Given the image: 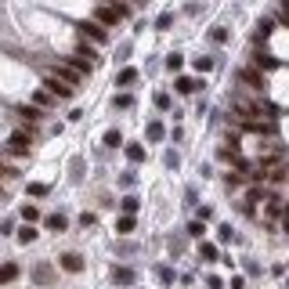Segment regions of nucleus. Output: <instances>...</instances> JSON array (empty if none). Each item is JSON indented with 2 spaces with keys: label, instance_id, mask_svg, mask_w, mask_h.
Masks as SVG:
<instances>
[{
  "label": "nucleus",
  "instance_id": "nucleus-4",
  "mask_svg": "<svg viewBox=\"0 0 289 289\" xmlns=\"http://www.w3.org/2000/svg\"><path fill=\"white\" fill-rule=\"evenodd\" d=\"M80 33H83V36H90L94 43H105V40H109L105 25H98V22H83V25H80Z\"/></svg>",
  "mask_w": 289,
  "mask_h": 289
},
{
  "label": "nucleus",
  "instance_id": "nucleus-20",
  "mask_svg": "<svg viewBox=\"0 0 289 289\" xmlns=\"http://www.w3.org/2000/svg\"><path fill=\"white\" fill-rule=\"evenodd\" d=\"M138 199H134V195H127V199H123V214H138Z\"/></svg>",
  "mask_w": 289,
  "mask_h": 289
},
{
  "label": "nucleus",
  "instance_id": "nucleus-18",
  "mask_svg": "<svg viewBox=\"0 0 289 289\" xmlns=\"http://www.w3.org/2000/svg\"><path fill=\"white\" fill-rule=\"evenodd\" d=\"M22 217H25V221H29V224H33V221H36V217H40V210H36V206H33V203H25V206H22Z\"/></svg>",
  "mask_w": 289,
  "mask_h": 289
},
{
  "label": "nucleus",
  "instance_id": "nucleus-29",
  "mask_svg": "<svg viewBox=\"0 0 289 289\" xmlns=\"http://www.w3.org/2000/svg\"><path fill=\"white\" fill-rule=\"evenodd\" d=\"M166 69L177 72V69H181V54H170V58H166Z\"/></svg>",
  "mask_w": 289,
  "mask_h": 289
},
{
  "label": "nucleus",
  "instance_id": "nucleus-35",
  "mask_svg": "<svg viewBox=\"0 0 289 289\" xmlns=\"http://www.w3.org/2000/svg\"><path fill=\"white\" fill-rule=\"evenodd\" d=\"M0 174H14V170H4V166H0Z\"/></svg>",
  "mask_w": 289,
  "mask_h": 289
},
{
  "label": "nucleus",
  "instance_id": "nucleus-3",
  "mask_svg": "<svg viewBox=\"0 0 289 289\" xmlns=\"http://www.w3.org/2000/svg\"><path fill=\"white\" fill-rule=\"evenodd\" d=\"M7 148H11V156H29V134H25V130H14L11 141H7Z\"/></svg>",
  "mask_w": 289,
  "mask_h": 289
},
{
  "label": "nucleus",
  "instance_id": "nucleus-9",
  "mask_svg": "<svg viewBox=\"0 0 289 289\" xmlns=\"http://www.w3.org/2000/svg\"><path fill=\"white\" fill-rule=\"evenodd\" d=\"M112 282L116 286H134V271L130 268H112Z\"/></svg>",
  "mask_w": 289,
  "mask_h": 289
},
{
  "label": "nucleus",
  "instance_id": "nucleus-24",
  "mask_svg": "<svg viewBox=\"0 0 289 289\" xmlns=\"http://www.w3.org/2000/svg\"><path fill=\"white\" fill-rule=\"evenodd\" d=\"M203 232H206V228H203V221H195V224L188 228V235H192V239H203Z\"/></svg>",
  "mask_w": 289,
  "mask_h": 289
},
{
  "label": "nucleus",
  "instance_id": "nucleus-17",
  "mask_svg": "<svg viewBox=\"0 0 289 289\" xmlns=\"http://www.w3.org/2000/svg\"><path fill=\"white\" fill-rule=\"evenodd\" d=\"M105 145H109V148L123 145V134H119V130H109V134H105Z\"/></svg>",
  "mask_w": 289,
  "mask_h": 289
},
{
  "label": "nucleus",
  "instance_id": "nucleus-33",
  "mask_svg": "<svg viewBox=\"0 0 289 289\" xmlns=\"http://www.w3.org/2000/svg\"><path fill=\"white\" fill-rule=\"evenodd\" d=\"M36 105H51V94H47V90H36Z\"/></svg>",
  "mask_w": 289,
  "mask_h": 289
},
{
  "label": "nucleus",
  "instance_id": "nucleus-31",
  "mask_svg": "<svg viewBox=\"0 0 289 289\" xmlns=\"http://www.w3.org/2000/svg\"><path fill=\"white\" fill-rule=\"evenodd\" d=\"M170 22H174V14L166 11V14H159V22H156V25H159V29H170Z\"/></svg>",
  "mask_w": 289,
  "mask_h": 289
},
{
  "label": "nucleus",
  "instance_id": "nucleus-13",
  "mask_svg": "<svg viewBox=\"0 0 289 289\" xmlns=\"http://www.w3.org/2000/svg\"><path fill=\"white\" fill-rule=\"evenodd\" d=\"M134 80H138V69H123V72L116 76V83H119V87H127V83H134Z\"/></svg>",
  "mask_w": 289,
  "mask_h": 289
},
{
  "label": "nucleus",
  "instance_id": "nucleus-27",
  "mask_svg": "<svg viewBox=\"0 0 289 289\" xmlns=\"http://www.w3.org/2000/svg\"><path fill=\"white\" fill-rule=\"evenodd\" d=\"M279 210H282L279 199H271V203H268V221H275V217H279Z\"/></svg>",
  "mask_w": 289,
  "mask_h": 289
},
{
  "label": "nucleus",
  "instance_id": "nucleus-10",
  "mask_svg": "<svg viewBox=\"0 0 289 289\" xmlns=\"http://www.w3.org/2000/svg\"><path fill=\"white\" fill-rule=\"evenodd\" d=\"M18 279V264H0V286Z\"/></svg>",
  "mask_w": 289,
  "mask_h": 289
},
{
  "label": "nucleus",
  "instance_id": "nucleus-34",
  "mask_svg": "<svg viewBox=\"0 0 289 289\" xmlns=\"http://www.w3.org/2000/svg\"><path fill=\"white\" fill-rule=\"evenodd\" d=\"M217 239H221V242H232V228H228V224H224V228H221V232H217Z\"/></svg>",
  "mask_w": 289,
  "mask_h": 289
},
{
  "label": "nucleus",
  "instance_id": "nucleus-30",
  "mask_svg": "<svg viewBox=\"0 0 289 289\" xmlns=\"http://www.w3.org/2000/svg\"><path fill=\"white\" fill-rule=\"evenodd\" d=\"M210 36H214V43H224V40H228V33H224V25H217V29H214V33H210Z\"/></svg>",
  "mask_w": 289,
  "mask_h": 289
},
{
  "label": "nucleus",
  "instance_id": "nucleus-7",
  "mask_svg": "<svg viewBox=\"0 0 289 289\" xmlns=\"http://www.w3.org/2000/svg\"><path fill=\"white\" fill-rule=\"evenodd\" d=\"M54 76H58V80H65V83H72V87H76V83H80V80H83V76H80V72H76L72 65H58V69H54Z\"/></svg>",
  "mask_w": 289,
  "mask_h": 289
},
{
  "label": "nucleus",
  "instance_id": "nucleus-5",
  "mask_svg": "<svg viewBox=\"0 0 289 289\" xmlns=\"http://www.w3.org/2000/svg\"><path fill=\"white\" fill-rule=\"evenodd\" d=\"M62 268L69 271V275H80V271H83V257L80 253H65L62 257Z\"/></svg>",
  "mask_w": 289,
  "mask_h": 289
},
{
  "label": "nucleus",
  "instance_id": "nucleus-2",
  "mask_svg": "<svg viewBox=\"0 0 289 289\" xmlns=\"http://www.w3.org/2000/svg\"><path fill=\"white\" fill-rule=\"evenodd\" d=\"M123 14H127L123 7H109V4H101V7H98V18H94V22H98V25H116L119 18H123Z\"/></svg>",
  "mask_w": 289,
  "mask_h": 289
},
{
  "label": "nucleus",
  "instance_id": "nucleus-6",
  "mask_svg": "<svg viewBox=\"0 0 289 289\" xmlns=\"http://www.w3.org/2000/svg\"><path fill=\"white\" fill-rule=\"evenodd\" d=\"M239 80H242V83H250L253 90H264V76H261V72H253V69H242V72H239Z\"/></svg>",
  "mask_w": 289,
  "mask_h": 289
},
{
  "label": "nucleus",
  "instance_id": "nucleus-25",
  "mask_svg": "<svg viewBox=\"0 0 289 289\" xmlns=\"http://www.w3.org/2000/svg\"><path fill=\"white\" fill-rule=\"evenodd\" d=\"M156 105H159V109H170V94H166V90H159V94H156Z\"/></svg>",
  "mask_w": 289,
  "mask_h": 289
},
{
  "label": "nucleus",
  "instance_id": "nucleus-22",
  "mask_svg": "<svg viewBox=\"0 0 289 289\" xmlns=\"http://www.w3.org/2000/svg\"><path fill=\"white\" fill-rule=\"evenodd\" d=\"M268 36H271V22L264 18L261 25H257V40H268Z\"/></svg>",
  "mask_w": 289,
  "mask_h": 289
},
{
  "label": "nucleus",
  "instance_id": "nucleus-28",
  "mask_svg": "<svg viewBox=\"0 0 289 289\" xmlns=\"http://www.w3.org/2000/svg\"><path fill=\"white\" fill-rule=\"evenodd\" d=\"M36 279H40V282H51V268L40 264V268H36Z\"/></svg>",
  "mask_w": 289,
  "mask_h": 289
},
{
  "label": "nucleus",
  "instance_id": "nucleus-11",
  "mask_svg": "<svg viewBox=\"0 0 289 289\" xmlns=\"http://www.w3.org/2000/svg\"><path fill=\"white\" fill-rule=\"evenodd\" d=\"M47 228H51V232H65V228H69V221H65L62 214H54V217H47Z\"/></svg>",
  "mask_w": 289,
  "mask_h": 289
},
{
  "label": "nucleus",
  "instance_id": "nucleus-16",
  "mask_svg": "<svg viewBox=\"0 0 289 289\" xmlns=\"http://www.w3.org/2000/svg\"><path fill=\"white\" fill-rule=\"evenodd\" d=\"M199 253H203V261H217V246H214V242H203Z\"/></svg>",
  "mask_w": 289,
  "mask_h": 289
},
{
  "label": "nucleus",
  "instance_id": "nucleus-1",
  "mask_svg": "<svg viewBox=\"0 0 289 289\" xmlns=\"http://www.w3.org/2000/svg\"><path fill=\"white\" fill-rule=\"evenodd\" d=\"M43 90H47V94H54V98H72V83L58 80V76H47V83H43Z\"/></svg>",
  "mask_w": 289,
  "mask_h": 289
},
{
  "label": "nucleus",
  "instance_id": "nucleus-32",
  "mask_svg": "<svg viewBox=\"0 0 289 289\" xmlns=\"http://www.w3.org/2000/svg\"><path fill=\"white\" fill-rule=\"evenodd\" d=\"M257 65H264V69H275V58H268V54H261V58H257Z\"/></svg>",
  "mask_w": 289,
  "mask_h": 289
},
{
  "label": "nucleus",
  "instance_id": "nucleus-23",
  "mask_svg": "<svg viewBox=\"0 0 289 289\" xmlns=\"http://www.w3.org/2000/svg\"><path fill=\"white\" fill-rule=\"evenodd\" d=\"M33 239H36V232H33V228H29V224H25V228H22V232H18V242H33Z\"/></svg>",
  "mask_w": 289,
  "mask_h": 289
},
{
  "label": "nucleus",
  "instance_id": "nucleus-12",
  "mask_svg": "<svg viewBox=\"0 0 289 289\" xmlns=\"http://www.w3.org/2000/svg\"><path fill=\"white\" fill-rule=\"evenodd\" d=\"M116 232H123V235L134 232V214H123V217H119V221H116Z\"/></svg>",
  "mask_w": 289,
  "mask_h": 289
},
{
  "label": "nucleus",
  "instance_id": "nucleus-26",
  "mask_svg": "<svg viewBox=\"0 0 289 289\" xmlns=\"http://www.w3.org/2000/svg\"><path fill=\"white\" fill-rule=\"evenodd\" d=\"M261 199H264V192H261V188H250V195H246V203L253 206V203H261Z\"/></svg>",
  "mask_w": 289,
  "mask_h": 289
},
{
  "label": "nucleus",
  "instance_id": "nucleus-21",
  "mask_svg": "<svg viewBox=\"0 0 289 289\" xmlns=\"http://www.w3.org/2000/svg\"><path fill=\"white\" fill-rule=\"evenodd\" d=\"M163 138V123H148V141H159Z\"/></svg>",
  "mask_w": 289,
  "mask_h": 289
},
{
  "label": "nucleus",
  "instance_id": "nucleus-36",
  "mask_svg": "<svg viewBox=\"0 0 289 289\" xmlns=\"http://www.w3.org/2000/svg\"><path fill=\"white\" fill-rule=\"evenodd\" d=\"M286 7H289V0H286Z\"/></svg>",
  "mask_w": 289,
  "mask_h": 289
},
{
  "label": "nucleus",
  "instance_id": "nucleus-15",
  "mask_svg": "<svg viewBox=\"0 0 289 289\" xmlns=\"http://www.w3.org/2000/svg\"><path fill=\"white\" fill-rule=\"evenodd\" d=\"M127 159H130V163H141V159H145V148H141V145H127Z\"/></svg>",
  "mask_w": 289,
  "mask_h": 289
},
{
  "label": "nucleus",
  "instance_id": "nucleus-8",
  "mask_svg": "<svg viewBox=\"0 0 289 289\" xmlns=\"http://www.w3.org/2000/svg\"><path fill=\"white\" fill-rule=\"evenodd\" d=\"M174 87L181 90V94H195L203 83H199V80H192V76H177V83H174Z\"/></svg>",
  "mask_w": 289,
  "mask_h": 289
},
{
  "label": "nucleus",
  "instance_id": "nucleus-14",
  "mask_svg": "<svg viewBox=\"0 0 289 289\" xmlns=\"http://www.w3.org/2000/svg\"><path fill=\"white\" fill-rule=\"evenodd\" d=\"M18 116L25 119V123H29V127H33V123H36V119H40V109H33V105H25V109H22Z\"/></svg>",
  "mask_w": 289,
  "mask_h": 289
},
{
  "label": "nucleus",
  "instance_id": "nucleus-19",
  "mask_svg": "<svg viewBox=\"0 0 289 289\" xmlns=\"http://www.w3.org/2000/svg\"><path fill=\"white\" fill-rule=\"evenodd\" d=\"M214 69V58H195V72H210Z\"/></svg>",
  "mask_w": 289,
  "mask_h": 289
}]
</instances>
